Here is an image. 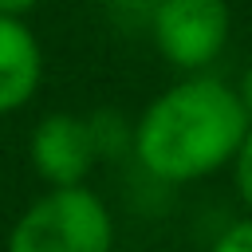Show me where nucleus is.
Segmentation results:
<instances>
[{
  "label": "nucleus",
  "mask_w": 252,
  "mask_h": 252,
  "mask_svg": "<svg viewBox=\"0 0 252 252\" xmlns=\"http://www.w3.org/2000/svg\"><path fill=\"white\" fill-rule=\"evenodd\" d=\"M248 134L236 91L213 75H189L161 91L134 126V154L158 181H197L228 165Z\"/></svg>",
  "instance_id": "1"
},
{
  "label": "nucleus",
  "mask_w": 252,
  "mask_h": 252,
  "mask_svg": "<svg viewBox=\"0 0 252 252\" xmlns=\"http://www.w3.org/2000/svg\"><path fill=\"white\" fill-rule=\"evenodd\" d=\"M114 220L87 185H59L35 197L12 224L8 252H110Z\"/></svg>",
  "instance_id": "2"
},
{
  "label": "nucleus",
  "mask_w": 252,
  "mask_h": 252,
  "mask_svg": "<svg viewBox=\"0 0 252 252\" xmlns=\"http://www.w3.org/2000/svg\"><path fill=\"white\" fill-rule=\"evenodd\" d=\"M232 12L224 0H158L154 4V43L177 71L209 67L228 43Z\"/></svg>",
  "instance_id": "3"
},
{
  "label": "nucleus",
  "mask_w": 252,
  "mask_h": 252,
  "mask_svg": "<svg viewBox=\"0 0 252 252\" xmlns=\"http://www.w3.org/2000/svg\"><path fill=\"white\" fill-rule=\"evenodd\" d=\"M98 154H102V126L94 118L59 110V114H47L32 130V165L51 189L83 185Z\"/></svg>",
  "instance_id": "4"
},
{
  "label": "nucleus",
  "mask_w": 252,
  "mask_h": 252,
  "mask_svg": "<svg viewBox=\"0 0 252 252\" xmlns=\"http://www.w3.org/2000/svg\"><path fill=\"white\" fill-rule=\"evenodd\" d=\"M43 79V51L32 28L16 16H0V114L20 110Z\"/></svg>",
  "instance_id": "5"
},
{
  "label": "nucleus",
  "mask_w": 252,
  "mask_h": 252,
  "mask_svg": "<svg viewBox=\"0 0 252 252\" xmlns=\"http://www.w3.org/2000/svg\"><path fill=\"white\" fill-rule=\"evenodd\" d=\"M232 173H236V189H240V201L252 209V122H248V134H244V142H240V150H236V158H232Z\"/></svg>",
  "instance_id": "6"
},
{
  "label": "nucleus",
  "mask_w": 252,
  "mask_h": 252,
  "mask_svg": "<svg viewBox=\"0 0 252 252\" xmlns=\"http://www.w3.org/2000/svg\"><path fill=\"white\" fill-rule=\"evenodd\" d=\"M213 252H252V220L232 224V228L213 244Z\"/></svg>",
  "instance_id": "7"
},
{
  "label": "nucleus",
  "mask_w": 252,
  "mask_h": 252,
  "mask_svg": "<svg viewBox=\"0 0 252 252\" xmlns=\"http://www.w3.org/2000/svg\"><path fill=\"white\" fill-rule=\"evenodd\" d=\"M236 98H240V106H244V114H248V122H252V67L240 75V87H236Z\"/></svg>",
  "instance_id": "8"
},
{
  "label": "nucleus",
  "mask_w": 252,
  "mask_h": 252,
  "mask_svg": "<svg viewBox=\"0 0 252 252\" xmlns=\"http://www.w3.org/2000/svg\"><path fill=\"white\" fill-rule=\"evenodd\" d=\"M39 0H0V16H16V20H24V12H32Z\"/></svg>",
  "instance_id": "9"
}]
</instances>
